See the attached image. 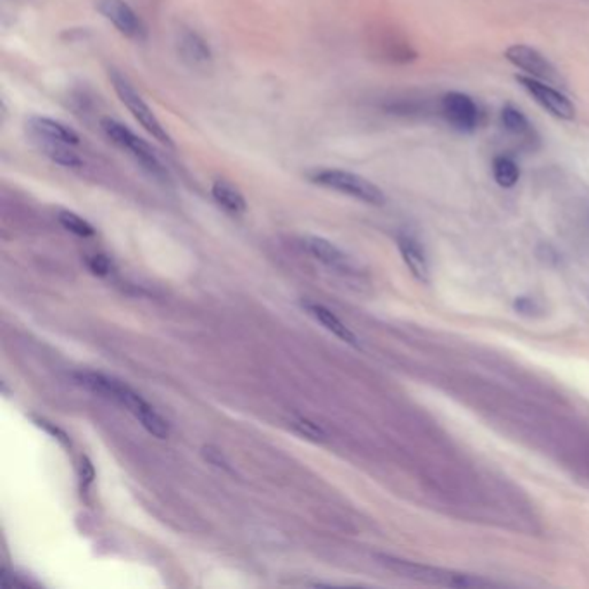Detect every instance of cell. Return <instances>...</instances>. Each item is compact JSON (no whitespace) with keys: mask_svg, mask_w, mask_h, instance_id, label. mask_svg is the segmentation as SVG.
Masks as SVG:
<instances>
[{"mask_svg":"<svg viewBox=\"0 0 589 589\" xmlns=\"http://www.w3.org/2000/svg\"><path fill=\"white\" fill-rule=\"evenodd\" d=\"M73 379L87 391L125 407L154 438L167 439L170 436V423L127 384L99 372H76Z\"/></svg>","mask_w":589,"mask_h":589,"instance_id":"6da1fadb","label":"cell"},{"mask_svg":"<svg viewBox=\"0 0 589 589\" xmlns=\"http://www.w3.org/2000/svg\"><path fill=\"white\" fill-rule=\"evenodd\" d=\"M101 128L105 137L116 147H120L123 152H127L151 178L161 183L170 182V174L167 167L161 163V159L158 158V154L154 152L152 145L147 140L139 137L127 125H123L114 118H103Z\"/></svg>","mask_w":589,"mask_h":589,"instance_id":"7a4b0ae2","label":"cell"},{"mask_svg":"<svg viewBox=\"0 0 589 589\" xmlns=\"http://www.w3.org/2000/svg\"><path fill=\"white\" fill-rule=\"evenodd\" d=\"M107 78H109L111 87L114 89L118 99L121 101V105L130 111V114L136 118V121L139 123L140 127L152 139L158 140L161 145H165L168 149H174V137L170 136L167 127L159 121V118L156 116L152 107L142 99V96L136 90L134 83L128 80V76L116 68H109Z\"/></svg>","mask_w":589,"mask_h":589,"instance_id":"3957f363","label":"cell"},{"mask_svg":"<svg viewBox=\"0 0 589 589\" xmlns=\"http://www.w3.org/2000/svg\"><path fill=\"white\" fill-rule=\"evenodd\" d=\"M379 560H381L382 565H385L389 570H392V572H396V574H399L407 579H414V581L427 583V585L446 586V588H485V586H492V583L484 581L481 577H474V576H469V574L454 572V570L441 569V567L422 565V563H416V562H408V560L385 556V554L379 556Z\"/></svg>","mask_w":589,"mask_h":589,"instance_id":"277c9868","label":"cell"},{"mask_svg":"<svg viewBox=\"0 0 589 589\" xmlns=\"http://www.w3.org/2000/svg\"><path fill=\"white\" fill-rule=\"evenodd\" d=\"M314 185L358 199L370 206H384L385 194L372 180L341 168H320L308 174Z\"/></svg>","mask_w":589,"mask_h":589,"instance_id":"5b68a950","label":"cell"},{"mask_svg":"<svg viewBox=\"0 0 589 589\" xmlns=\"http://www.w3.org/2000/svg\"><path fill=\"white\" fill-rule=\"evenodd\" d=\"M515 80L538 105L554 118L565 120V121H570L576 118V105H572V101L563 92L554 89L552 83H546V81L532 78V76H523V74H517Z\"/></svg>","mask_w":589,"mask_h":589,"instance_id":"8992f818","label":"cell"},{"mask_svg":"<svg viewBox=\"0 0 589 589\" xmlns=\"http://www.w3.org/2000/svg\"><path fill=\"white\" fill-rule=\"evenodd\" d=\"M439 112L451 128L461 134H472L481 125V109L463 92H448L441 97Z\"/></svg>","mask_w":589,"mask_h":589,"instance_id":"52a82bcc","label":"cell"},{"mask_svg":"<svg viewBox=\"0 0 589 589\" xmlns=\"http://www.w3.org/2000/svg\"><path fill=\"white\" fill-rule=\"evenodd\" d=\"M97 12L120 34L136 42L147 40V27L127 0H96Z\"/></svg>","mask_w":589,"mask_h":589,"instance_id":"ba28073f","label":"cell"},{"mask_svg":"<svg viewBox=\"0 0 589 589\" xmlns=\"http://www.w3.org/2000/svg\"><path fill=\"white\" fill-rule=\"evenodd\" d=\"M505 59L514 65L515 68L527 73V76L543 80L546 83L558 85L560 76L558 71L554 70V65L534 47L525 45V43H515L510 45L505 50Z\"/></svg>","mask_w":589,"mask_h":589,"instance_id":"9c48e42d","label":"cell"},{"mask_svg":"<svg viewBox=\"0 0 589 589\" xmlns=\"http://www.w3.org/2000/svg\"><path fill=\"white\" fill-rule=\"evenodd\" d=\"M28 134L35 142H63L73 147L80 145V136L66 123L49 118V116H30L27 121Z\"/></svg>","mask_w":589,"mask_h":589,"instance_id":"30bf717a","label":"cell"},{"mask_svg":"<svg viewBox=\"0 0 589 589\" xmlns=\"http://www.w3.org/2000/svg\"><path fill=\"white\" fill-rule=\"evenodd\" d=\"M303 247L306 249L308 254H312L314 260H318L320 263L339 270V272H349L353 268V263L349 260L346 252L343 249H339L337 245L323 237L318 236H305L301 239Z\"/></svg>","mask_w":589,"mask_h":589,"instance_id":"8fae6325","label":"cell"},{"mask_svg":"<svg viewBox=\"0 0 589 589\" xmlns=\"http://www.w3.org/2000/svg\"><path fill=\"white\" fill-rule=\"evenodd\" d=\"M180 58L190 66H205L213 59L208 40L194 30H183L176 40Z\"/></svg>","mask_w":589,"mask_h":589,"instance_id":"7c38bea8","label":"cell"},{"mask_svg":"<svg viewBox=\"0 0 589 589\" xmlns=\"http://www.w3.org/2000/svg\"><path fill=\"white\" fill-rule=\"evenodd\" d=\"M398 249L401 252V258H403L405 265L412 272V275L418 282L427 283L430 272H429V261H427V256H425V251H423L422 244L418 243L415 237L410 236V234H399Z\"/></svg>","mask_w":589,"mask_h":589,"instance_id":"4fadbf2b","label":"cell"},{"mask_svg":"<svg viewBox=\"0 0 589 589\" xmlns=\"http://www.w3.org/2000/svg\"><path fill=\"white\" fill-rule=\"evenodd\" d=\"M303 306L306 308V312L310 313L316 322H320L336 337H339L349 346L360 347L358 336L347 327L339 316H336V313L330 312L329 308H325L323 305H318V303H303Z\"/></svg>","mask_w":589,"mask_h":589,"instance_id":"5bb4252c","label":"cell"},{"mask_svg":"<svg viewBox=\"0 0 589 589\" xmlns=\"http://www.w3.org/2000/svg\"><path fill=\"white\" fill-rule=\"evenodd\" d=\"M211 196L220 208L234 216L244 214L247 209L243 192L227 180H214L211 185Z\"/></svg>","mask_w":589,"mask_h":589,"instance_id":"9a60e30c","label":"cell"},{"mask_svg":"<svg viewBox=\"0 0 589 589\" xmlns=\"http://www.w3.org/2000/svg\"><path fill=\"white\" fill-rule=\"evenodd\" d=\"M500 120H501L503 128L514 137H519L523 142H532L536 137L531 121L515 105H505L500 112Z\"/></svg>","mask_w":589,"mask_h":589,"instance_id":"2e32d148","label":"cell"},{"mask_svg":"<svg viewBox=\"0 0 589 589\" xmlns=\"http://www.w3.org/2000/svg\"><path fill=\"white\" fill-rule=\"evenodd\" d=\"M40 151L56 165L65 168H81L83 159L74 152L73 145L63 142H36Z\"/></svg>","mask_w":589,"mask_h":589,"instance_id":"e0dca14e","label":"cell"},{"mask_svg":"<svg viewBox=\"0 0 589 589\" xmlns=\"http://www.w3.org/2000/svg\"><path fill=\"white\" fill-rule=\"evenodd\" d=\"M492 176L503 189H512L519 183L520 167L510 156H496L492 161Z\"/></svg>","mask_w":589,"mask_h":589,"instance_id":"ac0fdd59","label":"cell"},{"mask_svg":"<svg viewBox=\"0 0 589 589\" xmlns=\"http://www.w3.org/2000/svg\"><path fill=\"white\" fill-rule=\"evenodd\" d=\"M58 220H59V223H61V227L65 230H68V232L78 236V237H92V236H96V229L85 218H81L80 214H76L73 211H68V209L59 211Z\"/></svg>","mask_w":589,"mask_h":589,"instance_id":"d6986e66","label":"cell"},{"mask_svg":"<svg viewBox=\"0 0 589 589\" xmlns=\"http://www.w3.org/2000/svg\"><path fill=\"white\" fill-rule=\"evenodd\" d=\"M291 425L301 434V436H305V438H308V439H313V441H323L325 439V432H323V429L320 427V425H316L314 422H312V420H308V418H294L292 422H291Z\"/></svg>","mask_w":589,"mask_h":589,"instance_id":"ffe728a7","label":"cell"},{"mask_svg":"<svg viewBox=\"0 0 589 589\" xmlns=\"http://www.w3.org/2000/svg\"><path fill=\"white\" fill-rule=\"evenodd\" d=\"M89 270L97 277H107L112 272V263L105 254H94L87 258Z\"/></svg>","mask_w":589,"mask_h":589,"instance_id":"44dd1931","label":"cell"},{"mask_svg":"<svg viewBox=\"0 0 589 589\" xmlns=\"http://www.w3.org/2000/svg\"><path fill=\"white\" fill-rule=\"evenodd\" d=\"M203 456L208 460L211 465L218 467V469H223V470H230V463L227 461V458L223 456V453L213 446H205L203 448Z\"/></svg>","mask_w":589,"mask_h":589,"instance_id":"7402d4cb","label":"cell"},{"mask_svg":"<svg viewBox=\"0 0 589 589\" xmlns=\"http://www.w3.org/2000/svg\"><path fill=\"white\" fill-rule=\"evenodd\" d=\"M96 477V472H94V465L90 463V460L87 456L81 458V465H80V479H81V485L87 489L89 485L92 484Z\"/></svg>","mask_w":589,"mask_h":589,"instance_id":"603a6c76","label":"cell"},{"mask_svg":"<svg viewBox=\"0 0 589 589\" xmlns=\"http://www.w3.org/2000/svg\"><path fill=\"white\" fill-rule=\"evenodd\" d=\"M515 308L520 313H532L534 312V303L531 299H527V298H520V299H517V303H515Z\"/></svg>","mask_w":589,"mask_h":589,"instance_id":"cb8c5ba5","label":"cell"}]
</instances>
